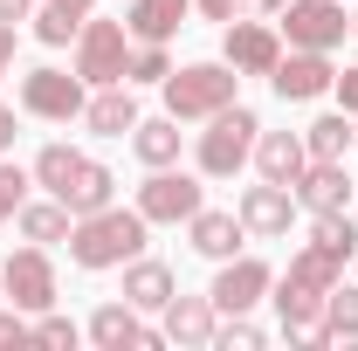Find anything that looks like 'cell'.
<instances>
[{
    "mask_svg": "<svg viewBox=\"0 0 358 351\" xmlns=\"http://www.w3.org/2000/svg\"><path fill=\"white\" fill-rule=\"evenodd\" d=\"M338 282H345V262H331L324 248H296V255H289V268L268 282V289H275L268 303H275L282 331H289L296 345H331L317 317H324V296H331Z\"/></svg>",
    "mask_w": 358,
    "mask_h": 351,
    "instance_id": "6da1fadb",
    "label": "cell"
},
{
    "mask_svg": "<svg viewBox=\"0 0 358 351\" xmlns=\"http://www.w3.org/2000/svg\"><path fill=\"white\" fill-rule=\"evenodd\" d=\"M145 234H152V220L138 214V207H96V214H76L69 227V262L76 268H124L131 255H145Z\"/></svg>",
    "mask_w": 358,
    "mask_h": 351,
    "instance_id": "7a4b0ae2",
    "label": "cell"
},
{
    "mask_svg": "<svg viewBox=\"0 0 358 351\" xmlns=\"http://www.w3.org/2000/svg\"><path fill=\"white\" fill-rule=\"evenodd\" d=\"M234 83H241V69L234 62H186V69H173L166 76V117H179V124H207L214 110H227L234 103Z\"/></svg>",
    "mask_w": 358,
    "mask_h": 351,
    "instance_id": "3957f363",
    "label": "cell"
},
{
    "mask_svg": "<svg viewBox=\"0 0 358 351\" xmlns=\"http://www.w3.org/2000/svg\"><path fill=\"white\" fill-rule=\"evenodd\" d=\"M255 138H262V117H255L248 103L214 110L207 131H200V173H207V179H234L248 159H255Z\"/></svg>",
    "mask_w": 358,
    "mask_h": 351,
    "instance_id": "277c9868",
    "label": "cell"
},
{
    "mask_svg": "<svg viewBox=\"0 0 358 351\" xmlns=\"http://www.w3.org/2000/svg\"><path fill=\"white\" fill-rule=\"evenodd\" d=\"M124 69H131V28L90 14L83 35H76V76L90 89H103V83H124Z\"/></svg>",
    "mask_w": 358,
    "mask_h": 351,
    "instance_id": "5b68a950",
    "label": "cell"
},
{
    "mask_svg": "<svg viewBox=\"0 0 358 351\" xmlns=\"http://www.w3.org/2000/svg\"><path fill=\"white\" fill-rule=\"evenodd\" d=\"M0 296H7L14 310H28V317L55 310V262H48L42 241H28V248L7 255V268H0Z\"/></svg>",
    "mask_w": 358,
    "mask_h": 351,
    "instance_id": "8992f818",
    "label": "cell"
},
{
    "mask_svg": "<svg viewBox=\"0 0 358 351\" xmlns=\"http://www.w3.org/2000/svg\"><path fill=\"white\" fill-rule=\"evenodd\" d=\"M83 103H90V83L76 69H28V76H21V110H28V117L69 124V117H83Z\"/></svg>",
    "mask_w": 358,
    "mask_h": 351,
    "instance_id": "52a82bcc",
    "label": "cell"
},
{
    "mask_svg": "<svg viewBox=\"0 0 358 351\" xmlns=\"http://www.w3.org/2000/svg\"><path fill=\"white\" fill-rule=\"evenodd\" d=\"M282 35H289V48H331L352 35V14H345V0H289L282 7Z\"/></svg>",
    "mask_w": 358,
    "mask_h": 351,
    "instance_id": "ba28073f",
    "label": "cell"
},
{
    "mask_svg": "<svg viewBox=\"0 0 358 351\" xmlns=\"http://www.w3.org/2000/svg\"><path fill=\"white\" fill-rule=\"evenodd\" d=\"M200 207H207V200H200V179L173 173V166H152V179L138 186V214L152 220V227H159V220L179 227V220H193Z\"/></svg>",
    "mask_w": 358,
    "mask_h": 351,
    "instance_id": "9c48e42d",
    "label": "cell"
},
{
    "mask_svg": "<svg viewBox=\"0 0 358 351\" xmlns=\"http://www.w3.org/2000/svg\"><path fill=\"white\" fill-rule=\"evenodd\" d=\"M268 282H275V268H268V262H255V255H227L207 296H214L221 317H241V310H255L268 296Z\"/></svg>",
    "mask_w": 358,
    "mask_h": 351,
    "instance_id": "30bf717a",
    "label": "cell"
},
{
    "mask_svg": "<svg viewBox=\"0 0 358 351\" xmlns=\"http://www.w3.org/2000/svg\"><path fill=\"white\" fill-rule=\"evenodd\" d=\"M268 83H275L282 103H310V96H324V89L338 83V69H331L324 48H289V55L268 69Z\"/></svg>",
    "mask_w": 358,
    "mask_h": 351,
    "instance_id": "8fae6325",
    "label": "cell"
},
{
    "mask_svg": "<svg viewBox=\"0 0 358 351\" xmlns=\"http://www.w3.org/2000/svg\"><path fill=\"white\" fill-rule=\"evenodd\" d=\"M90 345L96 351H152V345H166V331H152L145 310H131V303H103L90 317Z\"/></svg>",
    "mask_w": 358,
    "mask_h": 351,
    "instance_id": "7c38bea8",
    "label": "cell"
},
{
    "mask_svg": "<svg viewBox=\"0 0 358 351\" xmlns=\"http://www.w3.org/2000/svg\"><path fill=\"white\" fill-rule=\"evenodd\" d=\"M221 55L241 69V76H268V69L282 62V28H268V21H227Z\"/></svg>",
    "mask_w": 358,
    "mask_h": 351,
    "instance_id": "4fadbf2b",
    "label": "cell"
},
{
    "mask_svg": "<svg viewBox=\"0 0 358 351\" xmlns=\"http://www.w3.org/2000/svg\"><path fill=\"white\" fill-rule=\"evenodd\" d=\"M241 227L248 234H262V241H275V234H289V220H296V186H275V179H262V186H248L241 193Z\"/></svg>",
    "mask_w": 358,
    "mask_h": 351,
    "instance_id": "5bb4252c",
    "label": "cell"
},
{
    "mask_svg": "<svg viewBox=\"0 0 358 351\" xmlns=\"http://www.w3.org/2000/svg\"><path fill=\"white\" fill-rule=\"evenodd\" d=\"M159 317H166V324H159L166 345H179V351H207V345H214V324H221L214 296H173Z\"/></svg>",
    "mask_w": 358,
    "mask_h": 351,
    "instance_id": "9a60e30c",
    "label": "cell"
},
{
    "mask_svg": "<svg viewBox=\"0 0 358 351\" xmlns=\"http://www.w3.org/2000/svg\"><path fill=\"white\" fill-rule=\"evenodd\" d=\"M296 207H310V214L352 207V173H345V159H310L303 179H296Z\"/></svg>",
    "mask_w": 358,
    "mask_h": 351,
    "instance_id": "2e32d148",
    "label": "cell"
},
{
    "mask_svg": "<svg viewBox=\"0 0 358 351\" xmlns=\"http://www.w3.org/2000/svg\"><path fill=\"white\" fill-rule=\"evenodd\" d=\"M310 166V152H303V131H262L255 138V173L275 179V186H296Z\"/></svg>",
    "mask_w": 358,
    "mask_h": 351,
    "instance_id": "e0dca14e",
    "label": "cell"
},
{
    "mask_svg": "<svg viewBox=\"0 0 358 351\" xmlns=\"http://www.w3.org/2000/svg\"><path fill=\"white\" fill-rule=\"evenodd\" d=\"M83 124H90L96 138H124V131H138V96H131V83H103V89L83 103Z\"/></svg>",
    "mask_w": 358,
    "mask_h": 351,
    "instance_id": "ac0fdd59",
    "label": "cell"
},
{
    "mask_svg": "<svg viewBox=\"0 0 358 351\" xmlns=\"http://www.w3.org/2000/svg\"><path fill=\"white\" fill-rule=\"evenodd\" d=\"M173 296H179V282H173V268H166V262H145V255L124 262V303H131V310L152 317V310H166Z\"/></svg>",
    "mask_w": 358,
    "mask_h": 351,
    "instance_id": "d6986e66",
    "label": "cell"
},
{
    "mask_svg": "<svg viewBox=\"0 0 358 351\" xmlns=\"http://www.w3.org/2000/svg\"><path fill=\"white\" fill-rule=\"evenodd\" d=\"M186 234H193V248H200L207 262H227V255H241V241H248L241 214H214V207H200V214L186 220Z\"/></svg>",
    "mask_w": 358,
    "mask_h": 351,
    "instance_id": "ffe728a7",
    "label": "cell"
},
{
    "mask_svg": "<svg viewBox=\"0 0 358 351\" xmlns=\"http://www.w3.org/2000/svg\"><path fill=\"white\" fill-rule=\"evenodd\" d=\"M186 7L193 0H131L124 28H131V42H173L179 28H186Z\"/></svg>",
    "mask_w": 358,
    "mask_h": 351,
    "instance_id": "44dd1931",
    "label": "cell"
},
{
    "mask_svg": "<svg viewBox=\"0 0 358 351\" xmlns=\"http://www.w3.org/2000/svg\"><path fill=\"white\" fill-rule=\"evenodd\" d=\"M110 200H117V179H110V166H96V159H83L76 179L62 186V207H69V214H96V207H110Z\"/></svg>",
    "mask_w": 358,
    "mask_h": 351,
    "instance_id": "7402d4cb",
    "label": "cell"
},
{
    "mask_svg": "<svg viewBox=\"0 0 358 351\" xmlns=\"http://www.w3.org/2000/svg\"><path fill=\"white\" fill-rule=\"evenodd\" d=\"M21 234H28V241H69V227H76V214H69V207H62V200H55V193H48V200H21Z\"/></svg>",
    "mask_w": 358,
    "mask_h": 351,
    "instance_id": "603a6c76",
    "label": "cell"
},
{
    "mask_svg": "<svg viewBox=\"0 0 358 351\" xmlns=\"http://www.w3.org/2000/svg\"><path fill=\"white\" fill-rule=\"evenodd\" d=\"M352 145H358L352 110H324L317 124H303V152H310V159H345Z\"/></svg>",
    "mask_w": 358,
    "mask_h": 351,
    "instance_id": "cb8c5ba5",
    "label": "cell"
},
{
    "mask_svg": "<svg viewBox=\"0 0 358 351\" xmlns=\"http://www.w3.org/2000/svg\"><path fill=\"white\" fill-rule=\"evenodd\" d=\"M310 248H324L331 262H352V255H358V220H352V207H338V214H310Z\"/></svg>",
    "mask_w": 358,
    "mask_h": 351,
    "instance_id": "d4e9b609",
    "label": "cell"
},
{
    "mask_svg": "<svg viewBox=\"0 0 358 351\" xmlns=\"http://www.w3.org/2000/svg\"><path fill=\"white\" fill-rule=\"evenodd\" d=\"M131 152L145 159V166H173L179 159V117H138V131H131Z\"/></svg>",
    "mask_w": 358,
    "mask_h": 351,
    "instance_id": "484cf974",
    "label": "cell"
},
{
    "mask_svg": "<svg viewBox=\"0 0 358 351\" xmlns=\"http://www.w3.org/2000/svg\"><path fill=\"white\" fill-rule=\"evenodd\" d=\"M76 166H83V152H69V145H42V152H35V186H48V193L62 200V186L76 179Z\"/></svg>",
    "mask_w": 358,
    "mask_h": 351,
    "instance_id": "4316f807",
    "label": "cell"
},
{
    "mask_svg": "<svg viewBox=\"0 0 358 351\" xmlns=\"http://www.w3.org/2000/svg\"><path fill=\"white\" fill-rule=\"evenodd\" d=\"M317 324H324V338H358V289L352 282H338V289L324 296V317H317Z\"/></svg>",
    "mask_w": 358,
    "mask_h": 351,
    "instance_id": "83f0119b",
    "label": "cell"
},
{
    "mask_svg": "<svg viewBox=\"0 0 358 351\" xmlns=\"http://www.w3.org/2000/svg\"><path fill=\"white\" fill-rule=\"evenodd\" d=\"M166 76H173L166 42H138V48H131V69H124V83H166Z\"/></svg>",
    "mask_w": 358,
    "mask_h": 351,
    "instance_id": "f1b7e54d",
    "label": "cell"
},
{
    "mask_svg": "<svg viewBox=\"0 0 358 351\" xmlns=\"http://www.w3.org/2000/svg\"><path fill=\"white\" fill-rule=\"evenodd\" d=\"M76 35H83V21H76L69 7H48V0H42V14H35V42L62 48V42H76Z\"/></svg>",
    "mask_w": 358,
    "mask_h": 351,
    "instance_id": "f546056e",
    "label": "cell"
},
{
    "mask_svg": "<svg viewBox=\"0 0 358 351\" xmlns=\"http://www.w3.org/2000/svg\"><path fill=\"white\" fill-rule=\"evenodd\" d=\"M214 345H221V351H262V345H268V331H262V324H248V310H241V317L214 324Z\"/></svg>",
    "mask_w": 358,
    "mask_h": 351,
    "instance_id": "4dcf8cb0",
    "label": "cell"
},
{
    "mask_svg": "<svg viewBox=\"0 0 358 351\" xmlns=\"http://www.w3.org/2000/svg\"><path fill=\"white\" fill-rule=\"evenodd\" d=\"M76 338H83V331H76L69 317H55V310H42V324H35V345H48V351H76Z\"/></svg>",
    "mask_w": 358,
    "mask_h": 351,
    "instance_id": "1f68e13d",
    "label": "cell"
},
{
    "mask_svg": "<svg viewBox=\"0 0 358 351\" xmlns=\"http://www.w3.org/2000/svg\"><path fill=\"white\" fill-rule=\"evenodd\" d=\"M21 200H28V173L0 159V220H14V214H21Z\"/></svg>",
    "mask_w": 358,
    "mask_h": 351,
    "instance_id": "d6a6232c",
    "label": "cell"
},
{
    "mask_svg": "<svg viewBox=\"0 0 358 351\" xmlns=\"http://www.w3.org/2000/svg\"><path fill=\"white\" fill-rule=\"evenodd\" d=\"M21 345H35V324H28V310H0V351H21Z\"/></svg>",
    "mask_w": 358,
    "mask_h": 351,
    "instance_id": "836d02e7",
    "label": "cell"
},
{
    "mask_svg": "<svg viewBox=\"0 0 358 351\" xmlns=\"http://www.w3.org/2000/svg\"><path fill=\"white\" fill-rule=\"evenodd\" d=\"M331 89H338V103L358 117V69H338V83H331Z\"/></svg>",
    "mask_w": 358,
    "mask_h": 351,
    "instance_id": "e575fe53",
    "label": "cell"
},
{
    "mask_svg": "<svg viewBox=\"0 0 358 351\" xmlns=\"http://www.w3.org/2000/svg\"><path fill=\"white\" fill-rule=\"evenodd\" d=\"M0 21H14V28L35 21V0H0Z\"/></svg>",
    "mask_w": 358,
    "mask_h": 351,
    "instance_id": "d590c367",
    "label": "cell"
},
{
    "mask_svg": "<svg viewBox=\"0 0 358 351\" xmlns=\"http://www.w3.org/2000/svg\"><path fill=\"white\" fill-rule=\"evenodd\" d=\"M14 42H21V35H14V21H0V76L14 69Z\"/></svg>",
    "mask_w": 358,
    "mask_h": 351,
    "instance_id": "8d00e7d4",
    "label": "cell"
},
{
    "mask_svg": "<svg viewBox=\"0 0 358 351\" xmlns=\"http://www.w3.org/2000/svg\"><path fill=\"white\" fill-rule=\"evenodd\" d=\"M193 7H200L207 21H234V7H241V0H193Z\"/></svg>",
    "mask_w": 358,
    "mask_h": 351,
    "instance_id": "74e56055",
    "label": "cell"
},
{
    "mask_svg": "<svg viewBox=\"0 0 358 351\" xmlns=\"http://www.w3.org/2000/svg\"><path fill=\"white\" fill-rule=\"evenodd\" d=\"M14 131H21L14 124V103H0V152H14Z\"/></svg>",
    "mask_w": 358,
    "mask_h": 351,
    "instance_id": "f35d334b",
    "label": "cell"
},
{
    "mask_svg": "<svg viewBox=\"0 0 358 351\" xmlns=\"http://www.w3.org/2000/svg\"><path fill=\"white\" fill-rule=\"evenodd\" d=\"M48 7H69L76 21H90V7H96V0H48Z\"/></svg>",
    "mask_w": 358,
    "mask_h": 351,
    "instance_id": "ab89813d",
    "label": "cell"
},
{
    "mask_svg": "<svg viewBox=\"0 0 358 351\" xmlns=\"http://www.w3.org/2000/svg\"><path fill=\"white\" fill-rule=\"evenodd\" d=\"M248 7H262V14H282V7H289V0H248Z\"/></svg>",
    "mask_w": 358,
    "mask_h": 351,
    "instance_id": "60d3db41",
    "label": "cell"
},
{
    "mask_svg": "<svg viewBox=\"0 0 358 351\" xmlns=\"http://www.w3.org/2000/svg\"><path fill=\"white\" fill-rule=\"evenodd\" d=\"M352 28H358V14H352Z\"/></svg>",
    "mask_w": 358,
    "mask_h": 351,
    "instance_id": "b9f144b4",
    "label": "cell"
}]
</instances>
